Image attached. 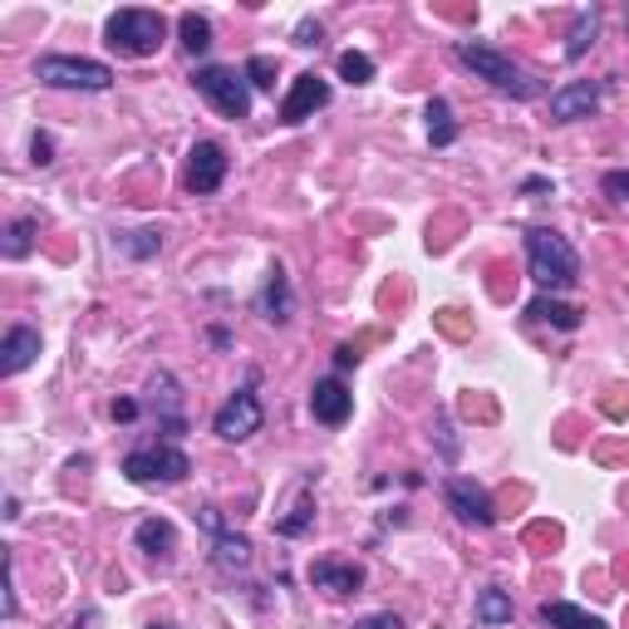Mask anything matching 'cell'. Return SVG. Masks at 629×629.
Listing matches in <instances>:
<instances>
[{
  "label": "cell",
  "instance_id": "6da1fadb",
  "mask_svg": "<svg viewBox=\"0 0 629 629\" xmlns=\"http://www.w3.org/2000/svg\"><path fill=\"white\" fill-rule=\"evenodd\" d=\"M526 266H531V281L541 285L546 295L570 291V285L580 281L576 246H570L560 232H551V226H531V232H526Z\"/></svg>",
  "mask_w": 629,
  "mask_h": 629
},
{
  "label": "cell",
  "instance_id": "7a4b0ae2",
  "mask_svg": "<svg viewBox=\"0 0 629 629\" xmlns=\"http://www.w3.org/2000/svg\"><path fill=\"white\" fill-rule=\"evenodd\" d=\"M457 60L467 64L477 79H487L497 94H511V99H541V79L536 74H526L511 54H501V50H491V44H477V40H457Z\"/></svg>",
  "mask_w": 629,
  "mask_h": 629
},
{
  "label": "cell",
  "instance_id": "3957f363",
  "mask_svg": "<svg viewBox=\"0 0 629 629\" xmlns=\"http://www.w3.org/2000/svg\"><path fill=\"white\" fill-rule=\"evenodd\" d=\"M163 40H168V20L158 10H119L104 26V44L123 60H148V54L163 50Z\"/></svg>",
  "mask_w": 629,
  "mask_h": 629
},
{
  "label": "cell",
  "instance_id": "277c9868",
  "mask_svg": "<svg viewBox=\"0 0 629 629\" xmlns=\"http://www.w3.org/2000/svg\"><path fill=\"white\" fill-rule=\"evenodd\" d=\"M192 89H197L222 119H251V84L246 74L226 70V64H202L192 70Z\"/></svg>",
  "mask_w": 629,
  "mask_h": 629
},
{
  "label": "cell",
  "instance_id": "5b68a950",
  "mask_svg": "<svg viewBox=\"0 0 629 629\" xmlns=\"http://www.w3.org/2000/svg\"><path fill=\"white\" fill-rule=\"evenodd\" d=\"M35 74L50 89H79V94H104L113 84V70L99 60H84V54H40Z\"/></svg>",
  "mask_w": 629,
  "mask_h": 629
},
{
  "label": "cell",
  "instance_id": "8992f818",
  "mask_svg": "<svg viewBox=\"0 0 629 629\" xmlns=\"http://www.w3.org/2000/svg\"><path fill=\"white\" fill-rule=\"evenodd\" d=\"M192 473V457L177 448V443H158V448H139L123 457V477L129 483H182V477Z\"/></svg>",
  "mask_w": 629,
  "mask_h": 629
},
{
  "label": "cell",
  "instance_id": "52a82bcc",
  "mask_svg": "<svg viewBox=\"0 0 629 629\" xmlns=\"http://www.w3.org/2000/svg\"><path fill=\"white\" fill-rule=\"evenodd\" d=\"M261 423H266V408H261V398L251 394V388H236V394L226 398L222 408H216L212 433H216L222 443H246L251 433H261Z\"/></svg>",
  "mask_w": 629,
  "mask_h": 629
},
{
  "label": "cell",
  "instance_id": "ba28073f",
  "mask_svg": "<svg viewBox=\"0 0 629 629\" xmlns=\"http://www.w3.org/2000/svg\"><path fill=\"white\" fill-rule=\"evenodd\" d=\"M222 182H226V148L212 143V139L192 143V153H187V192H192V197H207V192H216Z\"/></svg>",
  "mask_w": 629,
  "mask_h": 629
},
{
  "label": "cell",
  "instance_id": "9c48e42d",
  "mask_svg": "<svg viewBox=\"0 0 629 629\" xmlns=\"http://www.w3.org/2000/svg\"><path fill=\"white\" fill-rule=\"evenodd\" d=\"M443 497H448V507H453L457 521H467V526H491V521H497V507H491L487 487H477L473 477H448Z\"/></svg>",
  "mask_w": 629,
  "mask_h": 629
},
{
  "label": "cell",
  "instance_id": "30bf717a",
  "mask_svg": "<svg viewBox=\"0 0 629 629\" xmlns=\"http://www.w3.org/2000/svg\"><path fill=\"white\" fill-rule=\"evenodd\" d=\"M600 104H605V89L595 84V79H576V84H566L551 94V119L556 123H580V119H590V113H600Z\"/></svg>",
  "mask_w": 629,
  "mask_h": 629
},
{
  "label": "cell",
  "instance_id": "8fae6325",
  "mask_svg": "<svg viewBox=\"0 0 629 629\" xmlns=\"http://www.w3.org/2000/svg\"><path fill=\"white\" fill-rule=\"evenodd\" d=\"M325 104H329V84H325V79H319V74H295L291 94L281 99V119L285 123H305V119H315Z\"/></svg>",
  "mask_w": 629,
  "mask_h": 629
},
{
  "label": "cell",
  "instance_id": "7c38bea8",
  "mask_svg": "<svg viewBox=\"0 0 629 629\" xmlns=\"http://www.w3.org/2000/svg\"><path fill=\"white\" fill-rule=\"evenodd\" d=\"M35 359H40V329L10 325L6 339H0V374H6V379H16V374L30 369Z\"/></svg>",
  "mask_w": 629,
  "mask_h": 629
},
{
  "label": "cell",
  "instance_id": "4fadbf2b",
  "mask_svg": "<svg viewBox=\"0 0 629 629\" xmlns=\"http://www.w3.org/2000/svg\"><path fill=\"white\" fill-rule=\"evenodd\" d=\"M311 414L325 423V428H339V423L354 414V394L339 379H315V388H311Z\"/></svg>",
  "mask_w": 629,
  "mask_h": 629
},
{
  "label": "cell",
  "instance_id": "5bb4252c",
  "mask_svg": "<svg viewBox=\"0 0 629 629\" xmlns=\"http://www.w3.org/2000/svg\"><path fill=\"white\" fill-rule=\"evenodd\" d=\"M311 586L329 590V595H354L364 586V566H354V560H315V566H311Z\"/></svg>",
  "mask_w": 629,
  "mask_h": 629
},
{
  "label": "cell",
  "instance_id": "9a60e30c",
  "mask_svg": "<svg viewBox=\"0 0 629 629\" xmlns=\"http://www.w3.org/2000/svg\"><path fill=\"white\" fill-rule=\"evenodd\" d=\"M133 541H139V551H143V556H153V560H173V551H177V526L168 521V517H148V521H139Z\"/></svg>",
  "mask_w": 629,
  "mask_h": 629
},
{
  "label": "cell",
  "instance_id": "2e32d148",
  "mask_svg": "<svg viewBox=\"0 0 629 629\" xmlns=\"http://www.w3.org/2000/svg\"><path fill=\"white\" fill-rule=\"evenodd\" d=\"M256 311L266 315L271 325H285V319H291V311H295V295H291V281H285V271H281V266L266 276V291H261Z\"/></svg>",
  "mask_w": 629,
  "mask_h": 629
},
{
  "label": "cell",
  "instance_id": "e0dca14e",
  "mask_svg": "<svg viewBox=\"0 0 629 629\" xmlns=\"http://www.w3.org/2000/svg\"><path fill=\"white\" fill-rule=\"evenodd\" d=\"M541 620L551 625V629H610L600 615L580 610V605H570V600H546L541 605Z\"/></svg>",
  "mask_w": 629,
  "mask_h": 629
},
{
  "label": "cell",
  "instance_id": "ac0fdd59",
  "mask_svg": "<svg viewBox=\"0 0 629 629\" xmlns=\"http://www.w3.org/2000/svg\"><path fill=\"white\" fill-rule=\"evenodd\" d=\"M526 315L531 319H541V325H551V329H580V311L576 305H566V301H556V295H536L531 305H526Z\"/></svg>",
  "mask_w": 629,
  "mask_h": 629
},
{
  "label": "cell",
  "instance_id": "d6986e66",
  "mask_svg": "<svg viewBox=\"0 0 629 629\" xmlns=\"http://www.w3.org/2000/svg\"><path fill=\"white\" fill-rule=\"evenodd\" d=\"M212 566H216V570H246V566H251V541H246V536L222 531V536L212 541Z\"/></svg>",
  "mask_w": 629,
  "mask_h": 629
},
{
  "label": "cell",
  "instance_id": "ffe728a7",
  "mask_svg": "<svg viewBox=\"0 0 629 629\" xmlns=\"http://www.w3.org/2000/svg\"><path fill=\"white\" fill-rule=\"evenodd\" d=\"M177 35H182V50L187 54H207L212 50V20L197 16V10H182Z\"/></svg>",
  "mask_w": 629,
  "mask_h": 629
},
{
  "label": "cell",
  "instance_id": "44dd1931",
  "mask_svg": "<svg viewBox=\"0 0 629 629\" xmlns=\"http://www.w3.org/2000/svg\"><path fill=\"white\" fill-rule=\"evenodd\" d=\"M595 35H600V10H580L576 16V26H570V35H566V60H580V54L595 44Z\"/></svg>",
  "mask_w": 629,
  "mask_h": 629
},
{
  "label": "cell",
  "instance_id": "7402d4cb",
  "mask_svg": "<svg viewBox=\"0 0 629 629\" xmlns=\"http://www.w3.org/2000/svg\"><path fill=\"white\" fill-rule=\"evenodd\" d=\"M428 139H433V148L457 143V119H453L448 99H428Z\"/></svg>",
  "mask_w": 629,
  "mask_h": 629
},
{
  "label": "cell",
  "instance_id": "603a6c76",
  "mask_svg": "<svg viewBox=\"0 0 629 629\" xmlns=\"http://www.w3.org/2000/svg\"><path fill=\"white\" fill-rule=\"evenodd\" d=\"M30 246H35V216H20V222L6 226V242H0V256L6 261H26Z\"/></svg>",
  "mask_w": 629,
  "mask_h": 629
},
{
  "label": "cell",
  "instance_id": "cb8c5ba5",
  "mask_svg": "<svg viewBox=\"0 0 629 629\" xmlns=\"http://www.w3.org/2000/svg\"><path fill=\"white\" fill-rule=\"evenodd\" d=\"M113 246H119L123 256L143 261V256H158V251H163V236L158 232H113Z\"/></svg>",
  "mask_w": 629,
  "mask_h": 629
},
{
  "label": "cell",
  "instance_id": "d4e9b609",
  "mask_svg": "<svg viewBox=\"0 0 629 629\" xmlns=\"http://www.w3.org/2000/svg\"><path fill=\"white\" fill-rule=\"evenodd\" d=\"M477 620H483V625H507L511 620V595L497 590V586L483 590V595H477Z\"/></svg>",
  "mask_w": 629,
  "mask_h": 629
},
{
  "label": "cell",
  "instance_id": "484cf974",
  "mask_svg": "<svg viewBox=\"0 0 629 629\" xmlns=\"http://www.w3.org/2000/svg\"><path fill=\"white\" fill-rule=\"evenodd\" d=\"M339 79H349V84H369L374 60L364 50H345V54H339Z\"/></svg>",
  "mask_w": 629,
  "mask_h": 629
},
{
  "label": "cell",
  "instance_id": "4316f807",
  "mask_svg": "<svg viewBox=\"0 0 629 629\" xmlns=\"http://www.w3.org/2000/svg\"><path fill=\"white\" fill-rule=\"evenodd\" d=\"M311 521H315V507L301 497V501H295L291 517H281V521H276V531H281V536H301V531H311Z\"/></svg>",
  "mask_w": 629,
  "mask_h": 629
},
{
  "label": "cell",
  "instance_id": "83f0119b",
  "mask_svg": "<svg viewBox=\"0 0 629 629\" xmlns=\"http://www.w3.org/2000/svg\"><path fill=\"white\" fill-rule=\"evenodd\" d=\"M246 84L251 89H271V84H276V60H266V54H251V60H246Z\"/></svg>",
  "mask_w": 629,
  "mask_h": 629
},
{
  "label": "cell",
  "instance_id": "f1b7e54d",
  "mask_svg": "<svg viewBox=\"0 0 629 629\" xmlns=\"http://www.w3.org/2000/svg\"><path fill=\"white\" fill-rule=\"evenodd\" d=\"M600 192L610 202H620V207H629V168H615V173L600 177Z\"/></svg>",
  "mask_w": 629,
  "mask_h": 629
},
{
  "label": "cell",
  "instance_id": "f546056e",
  "mask_svg": "<svg viewBox=\"0 0 629 629\" xmlns=\"http://www.w3.org/2000/svg\"><path fill=\"white\" fill-rule=\"evenodd\" d=\"M30 163H35V168H50V163H54V143H50V133H35V143H30Z\"/></svg>",
  "mask_w": 629,
  "mask_h": 629
},
{
  "label": "cell",
  "instance_id": "4dcf8cb0",
  "mask_svg": "<svg viewBox=\"0 0 629 629\" xmlns=\"http://www.w3.org/2000/svg\"><path fill=\"white\" fill-rule=\"evenodd\" d=\"M354 629H404V620H398L394 610H379V615H364Z\"/></svg>",
  "mask_w": 629,
  "mask_h": 629
},
{
  "label": "cell",
  "instance_id": "1f68e13d",
  "mask_svg": "<svg viewBox=\"0 0 629 629\" xmlns=\"http://www.w3.org/2000/svg\"><path fill=\"white\" fill-rule=\"evenodd\" d=\"M319 35H325V30H319V20H301V26H295V44H301V50L319 44Z\"/></svg>",
  "mask_w": 629,
  "mask_h": 629
},
{
  "label": "cell",
  "instance_id": "d6a6232c",
  "mask_svg": "<svg viewBox=\"0 0 629 629\" xmlns=\"http://www.w3.org/2000/svg\"><path fill=\"white\" fill-rule=\"evenodd\" d=\"M354 364H359V349H354V345H339V349H335V369H354Z\"/></svg>",
  "mask_w": 629,
  "mask_h": 629
},
{
  "label": "cell",
  "instance_id": "836d02e7",
  "mask_svg": "<svg viewBox=\"0 0 629 629\" xmlns=\"http://www.w3.org/2000/svg\"><path fill=\"white\" fill-rule=\"evenodd\" d=\"M113 418L133 423V418H139V404H133V398H119V404H113Z\"/></svg>",
  "mask_w": 629,
  "mask_h": 629
},
{
  "label": "cell",
  "instance_id": "e575fe53",
  "mask_svg": "<svg viewBox=\"0 0 629 629\" xmlns=\"http://www.w3.org/2000/svg\"><path fill=\"white\" fill-rule=\"evenodd\" d=\"M197 517H202V526H207V531H212V536H222V517H216V507H202V511H197Z\"/></svg>",
  "mask_w": 629,
  "mask_h": 629
},
{
  "label": "cell",
  "instance_id": "d590c367",
  "mask_svg": "<svg viewBox=\"0 0 629 629\" xmlns=\"http://www.w3.org/2000/svg\"><path fill=\"white\" fill-rule=\"evenodd\" d=\"M148 629H173V625H148Z\"/></svg>",
  "mask_w": 629,
  "mask_h": 629
},
{
  "label": "cell",
  "instance_id": "8d00e7d4",
  "mask_svg": "<svg viewBox=\"0 0 629 629\" xmlns=\"http://www.w3.org/2000/svg\"><path fill=\"white\" fill-rule=\"evenodd\" d=\"M625 30H629V10H625Z\"/></svg>",
  "mask_w": 629,
  "mask_h": 629
}]
</instances>
